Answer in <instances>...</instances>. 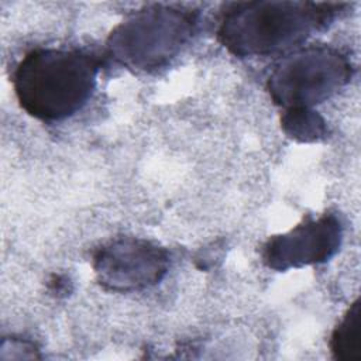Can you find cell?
Segmentation results:
<instances>
[{
	"label": "cell",
	"instance_id": "1",
	"mask_svg": "<svg viewBox=\"0 0 361 361\" xmlns=\"http://www.w3.org/2000/svg\"><path fill=\"white\" fill-rule=\"evenodd\" d=\"M344 4L312 1H244L228 6L217 38L235 56L286 52L330 24Z\"/></svg>",
	"mask_w": 361,
	"mask_h": 361
},
{
	"label": "cell",
	"instance_id": "2",
	"mask_svg": "<svg viewBox=\"0 0 361 361\" xmlns=\"http://www.w3.org/2000/svg\"><path fill=\"white\" fill-rule=\"evenodd\" d=\"M100 62L79 49L37 48L13 72L21 109L41 121H61L82 110L92 97Z\"/></svg>",
	"mask_w": 361,
	"mask_h": 361
},
{
	"label": "cell",
	"instance_id": "3",
	"mask_svg": "<svg viewBox=\"0 0 361 361\" xmlns=\"http://www.w3.org/2000/svg\"><path fill=\"white\" fill-rule=\"evenodd\" d=\"M197 16L185 8L154 4L123 20L107 38L109 54L135 71H157L168 65L190 41Z\"/></svg>",
	"mask_w": 361,
	"mask_h": 361
},
{
	"label": "cell",
	"instance_id": "4",
	"mask_svg": "<svg viewBox=\"0 0 361 361\" xmlns=\"http://www.w3.org/2000/svg\"><path fill=\"white\" fill-rule=\"evenodd\" d=\"M351 75V62L338 49L310 45L282 58L269 73L267 87L274 103L285 110L312 109L345 86Z\"/></svg>",
	"mask_w": 361,
	"mask_h": 361
},
{
	"label": "cell",
	"instance_id": "5",
	"mask_svg": "<svg viewBox=\"0 0 361 361\" xmlns=\"http://www.w3.org/2000/svg\"><path fill=\"white\" fill-rule=\"evenodd\" d=\"M93 269L104 289L134 292L162 281L169 269V255L152 241L120 237L94 252Z\"/></svg>",
	"mask_w": 361,
	"mask_h": 361
},
{
	"label": "cell",
	"instance_id": "6",
	"mask_svg": "<svg viewBox=\"0 0 361 361\" xmlns=\"http://www.w3.org/2000/svg\"><path fill=\"white\" fill-rule=\"evenodd\" d=\"M343 226L334 214L307 219L285 234L274 235L262 248L264 264L275 271L326 262L340 248Z\"/></svg>",
	"mask_w": 361,
	"mask_h": 361
},
{
	"label": "cell",
	"instance_id": "7",
	"mask_svg": "<svg viewBox=\"0 0 361 361\" xmlns=\"http://www.w3.org/2000/svg\"><path fill=\"white\" fill-rule=\"evenodd\" d=\"M336 360L361 361V303L357 299L345 312L330 338Z\"/></svg>",
	"mask_w": 361,
	"mask_h": 361
},
{
	"label": "cell",
	"instance_id": "8",
	"mask_svg": "<svg viewBox=\"0 0 361 361\" xmlns=\"http://www.w3.org/2000/svg\"><path fill=\"white\" fill-rule=\"evenodd\" d=\"M283 133L300 142L319 141L327 135L324 118L309 107L286 109L281 118Z\"/></svg>",
	"mask_w": 361,
	"mask_h": 361
}]
</instances>
